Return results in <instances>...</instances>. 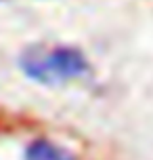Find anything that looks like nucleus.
I'll list each match as a JSON object with an SVG mask.
<instances>
[{"label":"nucleus","instance_id":"nucleus-1","mask_svg":"<svg viewBox=\"0 0 153 160\" xmlns=\"http://www.w3.org/2000/svg\"><path fill=\"white\" fill-rule=\"evenodd\" d=\"M21 70L40 84H63L88 74V61L73 47L30 48L21 55Z\"/></svg>","mask_w":153,"mask_h":160},{"label":"nucleus","instance_id":"nucleus-2","mask_svg":"<svg viewBox=\"0 0 153 160\" xmlns=\"http://www.w3.org/2000/svg\"><path fill=\"white\" fill-rule=\"evenodd\" d=\"M23 160H76V156L69 150L53 143L49 139H34L25 148Z\"/></svg>","mask_w":153,"mask_h":160}]
</instances>
